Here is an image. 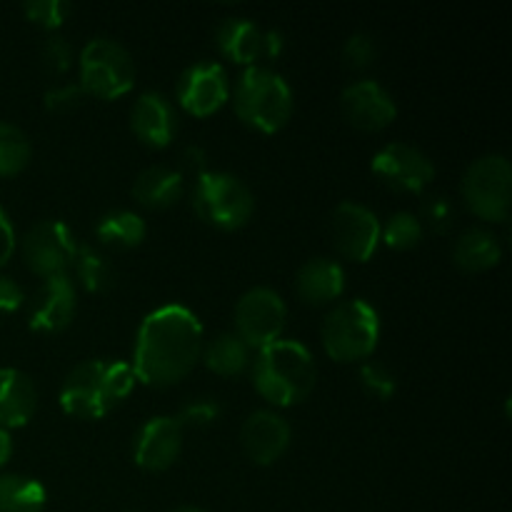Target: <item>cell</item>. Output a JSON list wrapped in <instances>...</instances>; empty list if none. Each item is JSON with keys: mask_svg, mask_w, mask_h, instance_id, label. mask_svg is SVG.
I'll list each match as a JSON object with an SVG mask.
<instances>
[{"mask_svg": "<svg viewBox=\"0 0 512 512\" xmlns=\"http://www.w3.org/2000/svg\"><path fill=\"white\" fill-rule=\"evenodd\" d=\"M205 333L198 315L170 303L150 310L135 335L133 373L150 388H170L193 373L203 355Z\"/></svg>", "mask_w": 512, "mask_h": 512, "instance_id": "1", "label": "cell"}, {"mask_svg": "<svg viewBox=\"0 0 512 512\" xmlns=\"http://www.w3.org/2000/svg\"><path fill=\"white\" fill-rule=\"evenodd\" d=\"M133 368L123 360H83L60 385V408L78 420H100L133 393Z\"/></svg>", "mask_w": 512, "mask_h": 512, "instance_id": "2", "label": "cell"}, {"mask_svg": "<svg viewBox=\"0 0 512 512\" xmlns=\"http://www.w3.org/2000/svg\"><path fill=\"white\" fill-rule=\"evenodd\" d=\"M250 375L260 398L273 408H293L303 403L315 388V360L298 340L280 338L258 350L250 363Z\"/></svg>", "mask_w": 512, "mask_h": 512, "instance_id": "3", "label": "cell"}, {"mask_svg": "<svg viewBox=\"0 0 512 512\" xmlns=\"http://www.w3.org/2000/svg\"><path fill=\"white\" fill-rule=\"evenodd\" d=\"M293 108V90L278 70L253 65L240 73L233 88V110L243 125L273 135L290 123Z\"/></svg>", "mask_w": 512, "mask_h": 512, "instance_id": "4", "label": "cell"}, {"mask_svg": "<svg viewBox=\"0 0 512 512\" xmlns=\"http://www.w3.org/2000/svg\"><path fill=\"white\" fill-rule=\"evenodd\" d=\"M325 353L338 363H365L380 340V315L368 300L353 298L335 303L320 328Z\"/></svg>", "mask_w": 512, "mask_h": 512, "instance_id": "5", "label": "cell"}, {"mask_svg": "<svg viewBox=\"0 0 512 512\" xmlns=\"http://www.w3.org/2000/svg\"><path fill=\"white\" fill-rule=\"evenodd\" d=\"M195 215L218 230H238L248 225L255 213L253 190L233 173L205 170L195 178L190 195Z\"/></svg>", "mask_w": 512, "mask_h": 512, "instance_id": "6", "label": "cell"}, {"mask_svg": "<svg viewBox=\"0 0 512 512\" xmlns=\"http://www.w3.org/2000/svg\"><path fill=\"white\" fill-rule=\"evenodd\" d=\"M78 83L98 100L123 98L135 85L133 55L113 38H90L78 55Z\"/></svg>", "mask_w": 512, "mask_h": 512, "instance_id": "7", "label": "cell"}, {"mask_svg": "<svg viewBox=\"0 0 512 512\" xmlns=\"http://www.w3.org/2000/svg\"><path fill=\"white\" fill-rule=\"evenodd\" d=\"M460 195L475 218L485 223H505L512 203V165L505 155L488 153L468 165Z\"/></svg>", "mask_w": 512, "mask_h": 512, "instance_id": "8", "label": "cell"}, {"mask_svg": "<svg viewBox=\"0 0 512 512\" xmlns=\"http://www.w3.org/2000/svg\"><path fill=\"white\" fill-rule=\"evenodd\" d=\"M233 323V333L250 350H263L278 343L288 325V308H285L283 295L265 285L250 288L248 293L240 295L238 305H235Z\"/></svg>", "mask_w": 512, "mask_h": 512, "instance_id": "9", "label": "cell"}, {"mask_svg": "<svg viewBox=\"0 0 512 512\" xmlns=\"http://www.w3.org/2000/svg\"><path fill=\"white\" fill-rule=\"evenodd\" d=\"M75 248L78 240L63 220H40L23 235L20 243L28 270L43 280L68 275Z\"/></svg>", "mask_w": 512, "mask_h": 512, "instance_id": "10", "label": "cell"}, {"mask_svg": "<svg viewBox=\"0 0 512 512\" xmlns=\"http://www.w3.org/2000/svg\"><path fill=\"white\" fill-rule=\"evenodd\" d=\"M215 45L230 63L253 68L263 58H278L285 48V38L278 30H263L250 18H228L215 30Z\"/></svg>", "mask_w": 512, "mask_h": 512, "instance_id": "11", "label": "cell"}, {"mask_svg": "<svg viewBox=\"0 0 512 512\" xmlns=\"http://www.w3.org/2000/svg\"><path fill=\"white\" fill-rule=\"evenodd\" d=\"M333 245L343 258L353 263H365L375 255L380 245V220L368 205L345 200L333 210L330 218Z\"/></svg>", "mask_w": 512, "mask_h": 512, "instance_id": "12", "label": "cell"}, {"mask_svg": "<svg viewBox=\"0 0 512 512\" xmlns=\"http://www.w3.org/2000/svg\"><path fill=\"white\" fill-rule=\"evenodd\" d=\"M373 173L398 193H423L435 178V165L428 155L410 143L383 145L373 155Z\"/></svg>", "mask_w": 512, "mask_h": 512, "instance_id": "13", "label": "cell"}, {"mask_svg": "<svg viewBox=\"0 0 512 512\" xmlns=\"http://www.w3.org/2000/svg\"><path fill=\"white\" fill-rule=\"evenodd\" d=\"M180 108L195 118L215 115L230 100V78L225 68L213 60H203L183 70L175 88Z\"/></svg>", "mask_w": 512, "mask_h": 512, "instance_id": "14", "label": "cell"}, {"mask_svg": "<svg viewBox=\"0 0 512 512\" xmlns=\"http://www.w3.org/2000/svg\"><path fill=\"white\" fill-rule=\"evenodd\" d=\"M340 110L353 128L365 133H380L398 115L393 95L378 80L363 78L350 83L340 95Z\"/></svg>", "mask_w": 512, "mask_h": 512, "instance_id": "15", "label": "cell"}, {"mask_svg": "<svg viewBox=\"0 0 512 512\" xmlns=\"http://www.w3.org/2000/svg\"><path fill=\"white\" fill-rule=\"evenodd\" d=\"M183 433L180 423L170 415H155L138 430L133 448V460L145 473H165L173 468L183 450Z\"/></svg>", "mask_w": 512, "mask_h": 512, "instance_id": "16", "label": "cell"}, {"mask_svg": "<svg viewBox=\"0 0 512 512\" xmlns=\"http://www.w3.org/2000/svg\"><path fill=\"white\" fill-rule=\"evenodd\" d=\"M290 440H293L290 423L275 410H255L240 428V443L255 465L278 463L288 453Z\"/></svg>", "mask_w": 512, "mask_h": 512, "instance_id": "17", "label": "cell"}, {"mask_svg": "<svg viewBox=\"0 0 512 512\" xmlns=\"http://www.w3.org/2000/svg\"><path fill=\"white\" fill-rule=\"evenodd\" d=\"M78 310V290L70 275L43 280L28 313V325L35 333H63Z\"/></svg>", "mask_w": 512, "mask_h": 512, "instance_id": "18", "label": "cell"}, {"mask_svg": "<svg viewBox=\"0 0 512 512\" xmlns=\"http://www.w3.org/2000/svg\"><path fill=\"white\" fill-rule=\"evenodd\" d=\"M130 130L148 148H168L178 135V110L168 95L148 90L130 110Z\"/></svg>", "mask_w": 512, "mask_h": 512, "instance_id": "19", "label": "cell"}, {"mask_svg": "<svg viewBox=\"0 0 512 512\" xmlns=\"http://www.w3.org/2000/svg\"><path fill=\"white\" fill-rule=\"evenodd\" d=\"M38 410V388L18 368H0V428L18 430L33 420Z\"/></svg>", "mask_w": 512, "mask_h": 512, "instance_id": "20", "label": "cell"}, {"mask_svg": "<svg viewBox=\"0 0 512 512\" xmlns=\"http://www.w3.org/2000/svg\"><path fill=\"white\" fill-rule=\"evenodd\" d=\"M295 293L308 305H330L345 293L343 265L330 258H313L300 265L295 275Z\"/></svg>", "mask_w": 512, "mask_h": 512, "instance_id": "21", "label": "cell"}, {"mask_svg": "<svg viewBox=\"0 0 512 512\" xmlns=\"http://www.w3.org/2000/svg\"><path fill=\"white\" fill-rule=\"evenodd\" d=\"M185 193V178L178 168L170 165H150L140 170L133 183V198L143 208L165 210L173 208Z\"/></svg>", "mask_w": 512, "mask_h": 512, "instance_id": "22", "label": "cell"}, {"mask_svg": "<svg viewBox=\"0 0 512 512\" xmlns=\"http://www.w3.org/2000/svg\"><path fill=\"white\" fill-rule=\"evenodd\" d=\"M503 260L500 238L488 228H470L455 240L453 263L465 273H485Z\"/></svg>", "mask_w": 512, "mask_h": 512, "instance_id": "23", "label": "cell"}, {"mask_svg": "<svg viewBox=\"0 0 512 512\" xmlns=\"http://www.w3.org/2000/svg\"><path fill=\"white\" fill-rule=\"evenodd\" d=\"M200 360L210 373L220 375V378H238L253 363V350L235 333H220L203 345Z\"/></svg>", "mask_w": 512, "mask_h": 512, "instance_id": "24", "label": "cell"}, {"mask_svg": "<svg viewBox=\"0 0 512 512\" xmlns=\"http://www.w3.org/2000/svg\"><path fill=\"white\" fill-rule=\"evenodd\" d=\"M145 235H148V225H145L143 215L125 208L110 210L95 225V238L115 250L138 248L145 240Z\"/></svg>", "mask_w": 512, "mask_h": 512, "instance_id": "25", "label": "cell"}, {"mask_svg": "<svg viewBox=\"0 0 512 512\" xmlns=\"http://www.w3.org/2000/svg\"><path fill=\"white\" fill-rule=\"evenodd\" d=\"M45 488L28 475H0V512H43Z\"/></svg>", "mask_w": 512, "mask_h": 512, "instance_id": "26", "label": "cell"}, {"mask_svg": "<svg viewBox=\"0 0 512 512\" xmlns=\"http://www.w3.org/2000/svg\"><path fill=\"white\" fill-rule=\"evenodd\" d=\"M70 273H73V283H78L85 293H105L113 285V268L105 260L103 253H98L90 245H80L75 248L73 263H70ZM68 273V275H70Z\"/></svg>", "mask_w": 512, "mask_h": 512, "instance_id": "27", "label": "cell"}, {"mask_svg": "<svg viewBox=\"0 0 512 512\" xmlns=\"http://www.w3.org/2000/svg\"><path fill=\"white\" fill-rule=\"evenodd\" d=\"M30 140L18 125L0 120V178H13L23 173L30 163Z\"/></svg>", "mask_w": 512, "mask_h": 512, "instance_id": "28", "label": "cell"}, {"mask_svg": "<svg viewBox=\"0 0 512 512\" xmlns=\"http://www.w3.org/2000/svg\"><path fill=\"white\" fill-rule=\"evenodd\" d=\"M423 220L408 210H398L385 223H380V243L390 250H413L423 240Z\"/></svg>", "mask_w": 512, "mask_h": 512, "instance_id": "29", "label": "cell"}, {"mask_svg": "<svg viewBox=\"0 0 512 512\" xmlns=\"http://www.w3.org/2000/svg\"><path fill=\"white\" fill-rule=\"evenodd\" d=\"M360 385H363L365 393L375 400H390L398 390V380L395 373L380 360H365L360 365Z\"/></svg>", "mask_w": 512, "mask_h": 512, "instance_id": "30", "label": "cell"}, {"mask_svg": "<svg viewBox=\"0 0 512 512\" xmlns=\"http://www.w3.org/2000/svg\"><path fill=\"white\" fill-rule=\"evenodd\" d=\"M70 10L73 8H70V3H65V0H28V3L23 5L25 18H28L30 23L40 25L43 30H50V33H55V30L65 23Z\"/></svg>", "mask_w": 512, "mask_h": 512, "instance_id": "31", "label": "cell"}, {"mask_svg": "<svg viewBox=\"0 0 512 512\" xmlns=\"http://www.w3.org/2000/svg\"><path fill=\"white\" fill-rule=\"evenodd\" d=\"M220 415H223V408H220L218 400L213 398H195V400H188V403L180 408V413L175 415V420L180 423V428H193V430H200V428H210V425H215L220 420Z\"/></svg>", "mask_w": 512, "mask_h": 512, "instance_id": "32", "label": "cell"}, {"mask_svg": "<svg viewBox=\"0 0 512 512\" xmlns=\"http://www.w3.org/2000/svg\"><path fill=\"white\" fill-rule=\"evenodd\" d=\"M43 65L50 75H65L73 68V48L58 33H50L43 43Z\"/></svg>", "mask_w": 512, "mask_h": 512, "instance_id": "33", "label": "cell"}, {"mask_svg": "<svg viewBox=\"0 0 512 512\" xmlns=\"http://www.w3.org/2000/svg\"><path fill=\"white\" fill-rule=\"evenodd\" d=\"M85 100V90L80 88L78 80H68V83H58L53 88L45 90V108L50 113H70V110L78 108Z\"/></svg>", "mask_w": 512, "mask_h": 512, "instance_id": "34", "label": "cell"}, {"mask_svg": "<svg viewBox=\"0 0 512 512\" xmlns=\"http://www.w3.org/2000/svg\"><path fill=\"white\" fill-rule=\"evenodd\" d=\"M343 60L353 70L368 68L375 60V40L368 33H353L343 45Z\"/></svg>", "mask_w": 512, "mask_h": 512, "instance_id": "35", "label": "cell"}, {"mask_svg": "<svg viewBox=\"0 0 512 512\" xmlns=\"http://www.w3.org/2000/svg\"><path fill=\"white\" fill-rule=\"evenodd\" d=\"M423 215L435 233H445V230L450 228V220H453V205L445 198H430L428 203H425Z\"/></svg>", "mask_w": 512, "mask_h": 512, "instance_id": "36", "label": "cell"}, {"mask_svg": "<svg viewBox=\"0 0 512 512\" xmlns=\"http://www.w3.org/2000/svg\"><path fill=\"white\" fill-rule=\"evenodd\" d=\"M25 303V293L13 278H5L0 275V315H10L15 310L23 308Z\"/></svg>", "mask_w": 512, "mask_h": 512, "instance_id": "37", "label": "cell"}, {"mask_svg": "<svg viewBox=\"0 0 512 512\" xmlns=\"http://www.w3.org/2000/svg\"><path fill=\"white\" fill-rule=\"evenodd\" d=\"M15 245H18V238H15L13 223H10L8 213L0 208V268H3L10 258H13Z\"/></svg>", "mask_w": 512, "mask_h": 512, "instance_id": "38", "label": "cell"}, {"mask_svg": "<svg viewBox=\"0 0 512 512\" xmlns=\"http://www.w3.org/2000/svg\"><path fill=\"white\" fill-rule=\"evenodd\" d=\"M183 160H185V165H188L190 170H195V178H198V175H203L205 170H208V168H205V150L198 148V145H190V148H185Z\"/></svg>", "mask_w": 512, "mask_h": 512, "instance_id": "39", "label": "cell"}, {"mask_svg": "<svg viewBox=\"0 0 512 512\" xmlns=\"http://www.w3.org/2000/svg\"><path fill=\"white\" fill-rule=\"evenodd\" d=\"M10 458H13V438H10L8 430L0 428V470L8 465Z\"/></svg>", "mask_w": 512, "mask_h": 512, "instance_id": "40", "label": "cell"}, {"mask_svg": "<svg viewBox=\"0 0 512 512\" xmlns=\"http://www.w3.org/2000/svg\"><path fill=\"white\" fill-rule=\"evenodd\" d=\"M173 512H208L203 508H195V505H180V508H175Z\"/></svg>", "mask_w": 512, "mask_h": 512, "instance_id": "41", "label": "cell"}]
</instances>
